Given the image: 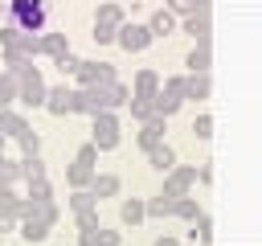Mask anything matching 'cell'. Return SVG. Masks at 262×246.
<instances>
[{"instance_id":"cell-38","label":"cell","mask_w":262,"mask_h":246,"mask_svg":"<svg viewBox=\"0 0 262 246\" xmlns=\"http://www.w3.org/2000/svg\"><path fill=\"white\" fill-rule=\"evenodd\" d=\"M53 66H57V70H61V74H78V66H82V57H74V53H70V49H66V53H61V57H53Z\"/></svg>"},{"instance_id":"cell-35","label":"cell","mask_w":262,"mask_h":246,"mask_svg":"<svg viewBox=\"0 0 262 246\" xmlns=\"http://www.w3.org/2000/svg\"><path fill=\"white\" fill-rule=\"evenodd\" d=\"M16 144H20V156H41V135H37L33 127H29V131H25Z\"/></svg>"},{"instance_id":"cell-43","label":"cell","mask_w":262,"mask_h":246,"mask_svg":"<svg viewBox=\"0 0 262 246\" xmlns=\"http://www.w3.org/2000/svg\"><path fill=\"white\" fill-rule=\"evenodd\" d=\"M4 139H8V135H4V131H0V152H4Z\"/></svg>"},{"instance_id":"cell-42","label":"cell","mask_w":262,"mask_h":246,"mask_svg":"<svg viewBox=\"0 0 262 246\" xmlns=\"http://www.w3.org/2000/svg\"><path fill=\"white\" fill-rule=\"evenodd\" d=\"M151 246H180V242H176V238H156Z\"/></svg>"},{"instance_id":"cell-17","label":"cell","mask_w":262,"mask_h":246,"mask_svg":"<svg viewBox=\"0 0 262 246\" xmlns=\"http://www.w3.org/2000/svg\"><path fill=\"white\" fill-rule=\"evenodd\" d=\"M20 201L25 197H16L12 184H0V221H20Z\"/></svg>"},{"instance_id":"cell-12","label":"cell","mask_w":262,"mask_h":246,"mask_svg":"<svg viewBox=\"0 0 262 246\" xmlns=\"http://www.w3.org/2000/svg\"><path fill=\"white\" fill-rule=\"evenodd\" d=\"M45 111H49V115H70V111H74V90H70V86H49Z\"/></svg>"},{"instance_id":"cell-13","label":"cell","mask_w":262,"mask_h":246,"mask_svg":"<svg viewBox=\"0 0 262 246\" xmlns=\"http://www.w3.org/2000/svg\"><path fill=\"white\" fill-rule=\"evenodd\" d=\"M156 144H164V115H151V119L139 123V148L151 152Z\"/></svg>"},{"instance_id":"cell-33","label":"cell","mask_w":262,"mask_h":246,"mask_svg":"<svg viewBox=\"0 0 262 246\" xmlns=\"http://www.w3.org/2000/svg\"><path fill=\"white\" fill-rule=\"evenodd\" d=\"M192 238H196L201 246H209V238H213V217H209V213H201V217L192 221Z\"/></svg>"},{"instance_id":"cell-14","label":"cell","mask_w":262,"mask_h":246,"mask_svg":"<svg viewBox=\"0 0 262 246\" xmlns=\"http://www.w3.org/2000/svg\"><path fill=\"white\" fill-rule=\"evenodd\" d=\"M156 94H160V74H156V70H139V74H135L131 98H147V102H151Z\"/></svg>"},{"instance_id":"cell-10","label":"cell","mask_w":262,"mask_h":246,"mask_svg":"<svg viewBox=\"0 0 262 246\" xmlns=\"http://www.w3.org/2000/svg\"><path fill=\"white\" fill-rule=\"evenodd\" d=\"M74 78H78V86H106V82H115V66L98 61V57H86Z\"/></svg>"},{"instance_id":"cell-4","label":"cell","mask_w":262,"mask_h":246,"mask_svg":"<svg viewBox=\"0 0 262 246\" xmlns=\"http://www.w3.org/2000/svg\"><path fill=\"white\" fill-rule=\"evenodd\" d=\"M45 94H49V86H45V78H41L37 66H29L25 74H16V102H25V107H45Z\"/></svg>"},{"instance_id":"cell-31","label":"cell","mask_w":262,"mask_h":246,"mask_svg":"<svg viewBox=\"0 0 262 246\" xmlns=\"http://www.w3.org/2000/svg\"><path fill=\"white\" fill-rule=\"evenodd\" d=\"M16 180H25V172H20V160H0V184H16Z\"/></svg>"},{"instance_id":"cell-1","label":"cell","mask_w":262,"mask_h":246,"mask_svg":"<svg viewBox=\"0 0 262 246\" xmlns=\"http://www.w3.org/2000/svg\"><path fill=\"white\" fill-rule=\"evenodd\" d=\"M57 205L53 201H33V197H25L20 201V238L25 242H45L49 238V230L57 225Z\"/></svg>"},{"instance_id":"cell-3","label":"cell","mask_w":262,"mask_h":246,"mask_svg":"<svg viewBox=\"0 0 262 246\" xmlns=\"http://www.w3.org/2000/svg\"><path fill=\"white\" fill-rule=\"evenodd\" d=\"M184 98H188V78H184V74H176V78H164L160 94L151 98V111L168 119V115H172V111H176V107H180Z\"/></svg>"},{"instance_id":"cell-20","label":"cell","mask_w":262,"mask_h":246,"mask_svg":"<svg viewBox=\"0 0 262 246\" xmlns=\"http://www.w3.org/2000/svg\"><path fill=\"white\" fill-rule=\"evenodd\" d=\"M119 217H123V225H139V221L147 217V201H139V197H131V201H123V209H119Z\"/></svg>"},{"instance_id":"cell-25","label":"cell","mask_w":262,"mask_h":246,"mask_svg":"<svg viewBox=\"0 0 262 246\" xmlns=\"http://www.w3.org/2000/svg\"><path fill=\"white\" fill-rule=\"evenodd\" d=\"M172 209H176V197H168V193L147 201V217H172Z\"/></svg>"},{"instance_id":"cell-40","label":"cell","mask_w":262,"mask_h":246,"mask_svg":"<svg viewBox=\"0 0 262 246\" xmlns=\"http://www.w3.org/2000/svg\"><path fill=\"white\" fill-rule=\"evenodd\" d=\"M192 135H196V139H209V135H213V119H209V115H196V123H192Z\"/></svg>"},{"instance_id":"cell-5","label":"cell","mask_w":262,"mask_h":246,"mask_svg":"<svg viewBox=\"0 0 262 246\" xmlns=\"http://www.w3.org/2000/svg\"><path fill=\"white\" fill-rule=\"evenodd\" d=\"M94 160H98V148L94 144H82L78 148V156H74V164H70V172H66V180L74 184V189H90V180H94Z\"/></svg>"},{"instance_id":"cell-41","label":"cell","mask_w":262,"mask_h":246,"mask_svg":"<svg viewBox=\"0 0 262 246\" xmlns=\"http://www.w3.org/2000/svg\"><path fill=\"white\" fill-rule=\"evenodd\" d=\"M192 4H196V0H168V12H176V16H188V12H192Z\"/></svg>"},{"instance_id":"cell-34","label":"cell","mask_w":262,"mask_h":246,"mask_svg":"<svg viewBox=\"0 0 262 246\" xmlns=\"http://www.w3.org/2000/svg\"><path fill=\"white\" fill-rule=\"evenodd\" d=\"M20 37H25V29L4 25V29H0V49H20Z\"/></svg>"},{"instance_id":"cell-21","label":"cell","mask_w":262,"mask_h":246,"mask_svg":"<svg viewBox=\"0 0 262 246\" xmlns=\"http://www.w3.org/2000/svg\"><path fill=\"white\" fill-rule=\"evenodd\" d=\"M147 29H151V37H168L172 29H176V12H168V8H160L151 20H147Z\"/></svg>"},{"instance_id":"cell-44","label":"cell","mask_w":262,"mask_h":246,"mask_svg":"<svg viewBox=\"0 0 262 246\" xmlns=\"http://www.w3.org/2000/svg\"><path fill=\"white\" fill-rule=\"evenodd\" d=\"M4 4H8V0H0V8H4Z\"/></svg>"},{"instance_id":"cell-18","label":"cell","mask_w":262,"mask_h":246,"mask_svg":"<svg viewBox=\"0 0 262 246\" xmlns=\"http://www.w3.org/2000/svg\"><path fill=\"white\" fill-rule=\"evenodd\" d=\"M184 29H188L196 41H213V20H209V12H188V16H184Z\"/></svg>"},{"instance_id":"cell-19","label":"cell","mask_w":262,"mask_h":246,"mask_svg":"<svg viewBox=\"0 0 262 246\" xmlns=\"http://www.w3.org/2000/svg\"><path fill=\"white\" fill-rule=\"evenodd\" d=\"M147 160H151L156 172H172V168H176V152H172L168 144H156V148L147 152Z\"/></svg>"},{"instance_id":"cell-11","label":"cell","mask_w":262,"mask_h":246,"mask_svg":"<svg viewBox=\"0 0 262 246\" xmlns=\"http://www.w3.org/2000/svg\"><path fill=\"white\" fill-rule=\"evenodd\" d=\"M192 180H196V168H172V172H164V189L160 193H168V197H184L188 189H192Z\"/></svg>"},{"instance_id":"cell-26","label":"cell","mask_w":262,"mask_h":246,"mask_svg":"<svg viewBox=\"0 0 262 246\" xmlns=\"http://www.w3.org/2000/svg\"><path fill=\"white\" fill-rule=\"evenodd\" d=\"M201 213H205V209H201V205H196V201H192L188 193H184V197H176V209H172V217H184V221H196Z\"/></svg>"},{"instance_id":"cell-8","label":"cell","mask_w":262,"mask_h":246,"mask_svg":"<svg viewBox=\"0 0 262 246\" xmlns=\"http://www.w3.org/2000/svg\"><path fill=\"white\" fill-rule=\"evenodd\" d=\"M119 25H123V8H119V4H102V8H98V16H94V41H98V45L115 41Z\"/></svg>"},{"instance_id":"cell-37","label":"cell","mask_w":262,"mask_h":246,"mask_svg":"<svg viewBox=\"0 0 262 246\" xmlns=\"http://www.w3.org/2000/svg\"><path fill=\"white\" fill-rule=\"evenodd\" d=\"M74 217H78V230H82V234L98 230V205H94V209H82V213H74Z\"/></svg>"},{"instance_id":"cell-7","label":"cell","mask_w":262,"mask_h":246,"mask_svg":"<svg viewBox=\"0 0 262 246\" xmlns=\"http://www.w3.org/2000/svg\"><path fill=\"white\" fill-rule=\"evenodd\" d=\"M90 119H94V127H90L94 139H90V144H94L98 152L115 148V144H119V119H115V111H98V115H90Z\"/></svg>"},{"instance_id":"cell-22","label":"cell","mask_w":262,"mask_h":246,"mask_svg":"<svg viewBox=\"0 0 262 246\" xmlns=\"http://www.w3.org/2000/svg\"><path fill=\"white\" fill-rule=\"evenodd\" d=\"M66 49H70L66 33H41V53H45V57H61Z\"/></svg>"},{"instance_id":"cell-39","label":"cell","mask_w":262,"mask_h":246,"mask_svg":"<svg viewBox=\"0 0 262 246\" xmlns=\"http://www.w3.org/2000/svg\"><path fill=\"white\" fill-rule=\"evenodd\" d=\"M127 107H131V119H139V123H143V119H151V115H156V111H151V102H147V98H131V102H127Z\"/></svg>"},{"instance_id":"cell-32","label":"cell","mask_w":262,"mask_h":246,"mask_svg":"<svg viewBox=\"0 0 262 246\" xmlns=\"http://www.w3.org/2000/svg\"><path fill=\"white\" fill-rule=\"evenodd\" d=\"M98 205V197L90 193V189H74V197H70V209L74 213H82V209H94Z\"/></svg>"},{"instance_id":"cell-2","label":"cell","mask_w":262,"mask_h":246,"mask_svg":"<svg viewBox=\"0 0 262 246\" xmlns=\"http://www.w3.org/2000/svg\"><path fill=\"white\" fill-rule=\"evenodd\" d=\"M45 20H49V0H8V25L37 33Z\"/></svg>"},{"instance_id":"cell-28","label":"cell","mask_w":262,"mask_h":246,"mask_svg":"<svg viewBox=\"0 0 262 246\" xmlns=\"http://www.w3.org/2000/svg\"><path fill=\"white\" fill-rule=\"evenodd\" d=\"M209 90H213V82H209V74H188V98H209Z\"/></svg>"},{"instance_id":"cell-23","label":"cell","mask_w":262,"mask_h":246,"mask_svg":"<svg viewBox=\"0 0 262 246\" xmlns=\"http://www.w3.org/2000/svg\"><path fill=\"white\" fill-rule=\"evenodd\" d=\"M90 193H94L98 201H102V197H115V193H119V176H111V172H106V176H98V172H94Z\"/></svg>"},{"instance_id":"cell-9","label":"cell","mask_w":262,"mask_h":246,"mask_svg":"<svg viewBox=\"0 0 262 246\" xmlns=\"http://www.w3.org/2000/svg\"><path fill=\"white\" fill-rule=\"evenodd\" d=\"M115 41L127 49V53H139V49H147L156 37H151V29L147 25H135V20H123L119 25V33H115Z\"/></svg>"},{"instance_id":"cell-27","label":"cell","mask_w":262,"mask_h":246,"mask_svg":"<svg viewBox=\"0 0 262 246\" xmlns=\"http://www.w3.org/2000/svg\"><path fill=\"white\" fill-rule=\"evenodd\" d=\"M33 66V57L29 53H20V49H4V70H12V74H25Z\"/></svg>"},{"instance_id":"cell-6","label":"cell","mask_w":262,"mask_h":246,"mask_svg":"<svg viewBox=\"0 0 262 246\" xmlns=\"http://www.w3.org/2000/svg\"><path fill=\"white\" fill-rule=\"evenodd\" d=\"M106 86H111V82H106ZM106 86H78V90H74V111H78V115H98V111H111Z\"/></svg>"},{"instance_id":"cell-30","label":"cell","mask_w":262,"mask_h":246,"mask_svg":"<svg viewBox=\"0 0 262 246\" xmlns=\"http://www.w3.org/2000/svg\"><path fill=\"white\" fill-rule=\"evenodd\" d=\"M20 172H25V180H41L45 176V160L41 156H20Z\"/></svg>"},{"instance_id":"cell-29","label":"cell","mask_w":262,"mask_h":246,"mask_svg":"<svg viewBox=\"0 0 262 246\" xmlns=\"http://www.w3.org/2000/svg\"><path fill=\"white\" fill-rule=\"evenodd\" d=\"M106 98H111V111H119V107H127V102H131V90H127V86L115 78V82L106 86Z\"/></svg>"},{"instance_id":"cell-15","label":"cell","mask_w":262,"mask_h":246,"mask_svg":"<svg viewBox=\"0 0 262 246\" xmlns=\"http://www.w3.org/2000/svg\"><path fill=\"white\" fill-rule=\"evenodd\" d=\"M0 131H4L8 139H20V135L29 131V119H25L20 111H12V107H4V111H0Z\"/></svg>"},{"instance_id":"cell-36","label":"cell","mask_w":262,"mask_h":246,"mask_svg":"<svg viewBox=\"0 0 262 246\" xmlns=\"http://www.w3.org/2000/svg\"><path fill=\"white\" fill-rule=\"evenodd\" d=\"M29 197H33V201H53V184H49V176L29 180Z\"/></svg>"},{"instance_id":"cell-16","label":"cell","mask_w":262,"mask_h":246,"mask_svg":"<svg viewBox=\"0 0 262 246\" xmlns=\"http://www.w3.org/2000/svg\"><path fill=\"white\" fill-rule=\"evenodd\" d=\"M209 45H213V41H196V45H192V53H188V61H184L192 74H209V66H213V49H209Z\"/></svg>"},{"instance_id":"cell-24","label":"cell","mask_w":262,"mask_h":246,"mask_svg":"<svg viewBox=\"0 0 262 246\" xmlns=\"http://www.w3.org/2000/svg\"><path fill=\"white\" fill-rule=\"evenodd\" d=\"M16 102V74L12 70H0V111Z\"/></svg>"}]
</instances>
